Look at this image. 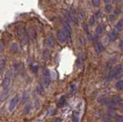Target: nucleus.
I'll return each instance as SVG.
<instances>
[{
    "label": "nucleus",
    "mask_w": 123,
    "mask_h": 122,
    "mask_svg": "<svg viewBox=\"0 0 123 122\" xmlns=\"http://www.w3.org/2000/svg\"><path fill=\"white\" fill-rule=\"evenodd\" d=\"M17 35L18 36V39L20 40L21 43L24 45H27L29 39L28 36H27L25 29L23 25H18L17 27Z\"/></svg>",
    "instance_id": "1"
},
{
    "label": "nucleus",
    "mask_w": 123,
    "mask_h": 122,
    "mask_svg": "<svg viewBox=\"0 0 123 122\" xmlns=\"http://www.w3.org/2000/svg\"><path fill=\"white\" fill-rule=\"evenodd\" d=\"M42 85L44 87H48L51 83V74L47 68H44L42 70Z\"/></svg>",
    "instance_id": "2"
},
{
    "label": "nucleus",
    "mask_w": 123,
    "mask_h": 122,
    "mask_svg": "<svg viewBox=\"0 0 123 122\" xmlns=\"http://www.w3.org/2000/svg\"><path fill=\"white\" fill-rule=\"evenodd\" d=\"M122 70V66L121 65V64H118V65L115 66V68H113L110 71L108 78H109V79L115 78V76H117L118 75H119L121 73Z\"/></svg>",
    "instance_id": "3"
},
{
    "label": "nucleus",
    "mask_w": 123,
    "mask_h": 122,
    "mask_svg": "<svg viewBox=\"0 0 123 122\" xmlns=\"http://www.w3.org/2000/svg\"><path fill=\"white\" fill-rule=\"evenodd\" d=\"M11 78H12V75H11V72L9 71L8 73L6 74L5 78L3 79V81H2V87L4 90H8L9 87L10 86V83H11Z\"/></svg>",
    "instance_id": "4"
},
{
    "label": "nucleus",
    "mask_w": 123,
    "mask_h": 122,
    "mask_svg": "<svg viewBox=\"0 0 123 122\" xmlns=\"http://www.w3.org/2000/svg\"><path fill=\"white\" fill-rule=\"evenodd\" d=\"M18 101H19V98L17 95H15V97H13L12 98V100L9 103V110H10V111H12V110H13L15 109V108L18 105Z\"/></svg>",
    "instance_id": "5"
},
{
    "label": "nucleus",
    "mask_w": 123,
    "mask_h": 122,
    "mask_svg": "<svg viewBox=\"0 0 123 122\" xmlns=\"http://www.w3.org/2000/svg\"><path fill=\"white\" fill-rule=\"evenodd\" d=\"M57 37H58V39H59V40L61 41L62 43H64L68 40L65 32H63V30H61V31H59L57 32Z\"/></svg>",
    "instance_id": "6"
},
{
    "label": "nucleus",
    "mask_w": 123,
    "mask_h": 122,
    "mask_svg": "<svg viewBox=\"0 0 123 122\" xmlns=\"http://www.w3.org/2000/svg\"><path fill=\"white\" fill-rule=\"evenodd\" d=\"M94 47H95V52L98 53V54H99V53H101L103 50H104V46L102 45V44L101 42H97V43H95V45H94Z\"/></svg>",
    "instance_id": "7"
},
{
    "label": "nucleus",
    "mask_w": 123,
    "mask_h": 122,
    "mask_svg": "<svg viewBox=\"0 0 123 122\" xmlns=\"http://www.w3.org/2000/svg\"><path fill=\"white\" fill-rule=\"evenodd\" d=\"M46 45L49 48H53L54 45H55V41H54V39L52 38V36H49L47 39V42H46Z\"/></svg>",
    "instance_id": "8"
},
{
    "label": "nucleus",
    "mask_w": 123,
    "mask_h": 122,
    "mask_svg": "<svg viewBox=\"0 0 123 122\" xmlns=\"http://www.w3.org/2000/svg\"><path fill=\"white\" fill-rule=\"evenodd\" d=\"M5 66H6V58H2L0 59V75L2 74Z\"/></svg>",
    "instance_id": "9"
},
{
    "label": "nucleus",
    "mask_w": 123,
    "mask_h": 122,
    "mask_svg": "<svg viewBox=\"0 0 123 122\" xmlns=\"http://www.w3.org/2000/svg\"><path fill=\"white\" fill-rule=\"evenodd\" d=\"M120 101H121V99L118 96H114L111 99V105H118Z\"/></svg>",
    "instance_id": "10"
},
{
    "label": "nucleus",
    "mask_w": 123,
    "mask_h": 122,
    "mask_svg": "<svg viewBox=\"0 0 123 122\" xmlns=\"http://www.w3.org/2000/svg\"><path fill=\"white\" fill-rule=\"evenodd\" d=\"M109 37L110 41H115V40H116L117 37H118V33L115 32V31H112L111 32L109 33Z\"/></svg>",
    "instance_id": "11"
},
{
    "label": "nucleus",
    "mask_w": 123,
    "mask_h": 122,
    "mask_svg": "<svg viewBox=\"0 0 123 122\" xmlns=\"http://www.w3.org/2000/svg\"><path fill=\"white\" fill-rule=\"evenodd\" d=\"M104 30H105V27L103 26V25H99L96 28L95 32L97 33V35H100V34H102L104 32Z\"/></svg>",
    "instance_id": "12"
},
{
    "label": "nucleus",
    "mask_w": 123,
    "mask_h": 122,
    "mask_svg": "<svg viewBox=\"0 0 123 122\" xmlns=\"http://www.w3.org/2000/svg\"><path fill=\"white\" fill-rule=\"evenodd\" d=\"M6 91H4V92L1 94V96H0V101H6L8 96H9V93H8V91L7 90H5Z\"/></svg>",
    "instance_id": "13"
},
{
    "label": "nucleus",
    "mask_w": 123,
    "mask_h": 122,
    "mask_svg": "<svg viewBox=\"0 0 123 122\" xmlns=\"http://www.w3.org/2000/svg\"><path fill=\"white\" fill-rule=\"evenodd\" d=\"M122 29V22H119L116 25V26L115 27L113 31H115V32H117L118 34V32L121 31V29Z\"/></svg>",
    "instance_id": "14"
},
{
    "label": "nucleus",
    "mask_w": 123,
    "mask_h": 122,
    "mask_svg": "<svg viewBox=\"0 0 123 122\" xmlns=\"http://www.w3.org/2000/svg\"><path fill=\"white\" fill-rule=\"evenodd\" d=\"M11 49H12V51L14 52L15 53H17L19 51L18 45L17 44H15V43H12L11 45Z\"/></svg>",
    "instance_id": "15"
},
{
    "label": "nucleus",
    "mask_w": 123,
    "mask_h": 122,
    "mask_svg": "<svg viewBox=\"0 0 123 122\" xmlns=\"http://www.w3.org/2000/svg\"><path fill=\"white\" fill-rule=\"evenodd\" d=\"M65 96H62L59 98V102H58V106L59 107L63 106L65 105Z\"/></svg>",
    "instance_id": "16"
},
{
    "label": "nucleus",
    "mask_w": 123,
    "mask_h": 122,
    "mask_svg": "<svg viewBox=\"0 0 123 122\" xmlns=\"http://www.w3.org/2000/svg\"><path fill=\"white\" fill-rule=\"evenodd\" d=\"M115 87L118 90H123V81H118L115 84Z\"/></svg>",
    "instance_id": "17"
},
{
    "label": "nucleus",
    "mask_w": 123,
    "mask_h": 122,
    "mask_svg": "<svg viewBox=\"0 0 123 122\" xmlns=\"http://www.w3.org/2000/svg\"><path fill=\"white\" fill-rule=\"evenodd\" d=\"M92 4H93V6H95V7L100 6V1H99V0H92Z\"/></svg>",
    "instance_id": "18"
},
{
    "label": "nucleus",
    "mask_w": 123,
    "mask_h": 122,
    "mask_svg": "<svg viewBox=\"0 0 123 122\" xmlns=\"http://www.w3.org/2000/svg\"><path fill=\"white\" fill-rule=\"evenodd\" d=\"M105 12H108V13L111 12V6L110 5H107V6H105Z\"/></svg>",
    "instance_id": "19"
},
{
    "label": "nucleus",
    "mask_w": 123,
    "mask_h": 122,
    "mask_svg": "<svg viewBox=\"0 0 123 122\" xmlns=\"http://www.w3.org/2000/svg\"><path fill=\"white\" fill-rule=\"evenodd\" d=\"M30 108H31L30 105H25V108H24V111H25V114H28V113L29 112Z\"/></svg>",
    "instance_id": "20"
},
{
    "label": "nucleus",
    "mask_w": 123,
    "mask_h": 122,
    "mask_svg": "<svg viewBox=\"0 0 123 122\" xmlns=\"http://www.w3.org/2000/svg\"><path fill=\"white\" fill-rule=\"evenodd\" d=\"M115 16L114 14H112V15H111V16H109V21L110 22H112V21H114L115 20Z\"/></svg>",
    "instance_id": "21"
},
{
    "label": "nucleus",
    "mask_w": 123,
    "mask_h": 122,
    "mask_svg": "<svg viewBox=\"0 0 123 122\" xmlns=\"http://www.w3.org/2000/svg\"><path fill=\"white\" fill-rule=\"evenodd\" d=\"M119 12H120V10H119L118 9H116L115 10V12H114V15L115 16H118L119 15Z\"/></svg>",
    "instance_id": "22"
},
{
    "label": "nucleus",
    "mask_w": 123,
    "mask_h": 122,
    "mask_svg": "<svg viewBox=\"0 0 123 122\" xmlns=\"http://www.w3.org/2000/svg\"><path fill=\"white\" fill-rule=\"evenodd\" d=\"M95 23V17L92 16L91 18H90V24L91 25H93Z\"/></svg>",
    "instance_id": "23"
},
{
    "label": "nucleus",
    "mask_w": 123,
    "mask_h": 122,
    "mask_svg": "<svg viewBox=\"0 0 123 122\" xmlns=\"http://www.w3.org/2000/svg\"><path fill=\"white\" fill-rule=\"evenodd\" d=\"M2 49H3V44L2 41H0V54L2 52Z\"/></svg>",
    "instance_id": "24"
},
{
    "label": "nucleus",
    "mask_w": 123,
    "mask_h": 122,
    "mask_svg": "<svg viewBox=\"0 0 123 122\" xmlns=\"http://www.w3.org/2000/svg\"><path fill=\"white\" fill-rule=\"evenodd\" d=\"M116 120L117 121H123V118H121V117H119V116H116Z\"/></svg>",
    "instance_id": "25"
},
{
    "label": "nucleus",
    "mask_w": 123,
    "mask_h": 122,
    "mask_svg": "<svg viewBox=\"0 0 123 122\" xmlns=\"http://www.w3.org/2000/svg\"><path fill=\"white\" fill-rule=\"evenodd\" d=\"M96 16H97L98 18H99V17H102L101 12H98L97 13H96Z\"/></svg>",
    "instance_id": "26"
},
{
    "label": "nucleus",
    "mask_w": 123,
    "mask_h": 122,
    "mask_svg": "<svg viewBox=\"0 0 123 122\" xmlns=\"http://www.w3.org/2000/svg\"><path fill=\"white\" fill-rule=\"evenodd\" d=\"M119 46L121 47V48H122V49H123V40L120 41V44H119Z\"/></svg>",
    "instance_id": "27"
},
{
    "label": "nucleus",
    "mask_w": 123,
    "mask_h": 122,
    "mask_svg": "<svg viewBox=\"0 0 123 122\" xmlns=\"http://www.w3.org/2000/svg\"><path fill=\"white\" fill-rule=\"evenodd\" d=\"M110 1H111V0H105V2H106V3H109Z\"/></svg>",
    "instance_id": "28"
},
{
    "label": "nucleus",
    "mask_w": 123,
    "mask_h": 122,
    "mask_svg": "<svg viewBox=\"0 0 123 122\" xmlns=\"http://www.w3.org/2000/svg\"><path fill=\"white\" fill-rule=\"evenodd\" d=\"M121 107H122V108L123 109V105H121Z\"/></svg>",
    "instance_id": "29"
},
{
    "label": "nucleus",
    "mask_w": 123,
    "mask_h": 122,
    "mask_svg": "<svg viewBox=\"0 0 123 122\" xmlns=\"http://www.w3.org/2000/svg\"><path fill=\"white\" fill-rule=\"evenodd\" d=\"M115 2H117V0H115Z\"/></svg>",
    "instance_id": "30"
}]
</instances>
